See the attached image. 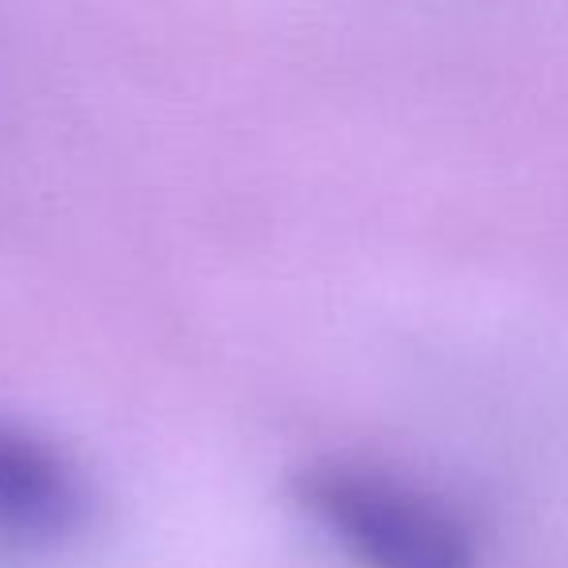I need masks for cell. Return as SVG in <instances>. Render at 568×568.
Instances as JSON below:
<instances>
[{"label":"cell","mask_w":568,"mask_h":568,"mask_svg":"<svg viewBox=\"0 0 568 568\" xmlns=\"http://www.w3.org/2000/svg\"><path fill=\"white\" fill-rule=\"evenodd\" d=\"M301 506L363 568H479L471 521L448 498L382 467H308Z\"/></svg>","instance_id":"cell-1"},{"label":"cell","mask_w":568,"mask_h":568,"mask_svg":"<svg viewBox=\"0 0 568 568\" xmlns=\"http://www.w3.org/2000/svg\"><path fill=\"white\" fill-rule=\"evenodd\" d=\"M82 479L43 436L0 420V541L51 545L82 526Z\"/></svg>","instance_id":"cell-2"}]
</instances>
